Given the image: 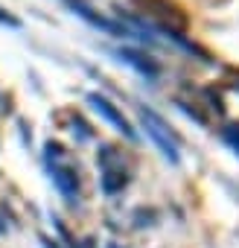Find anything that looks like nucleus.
<instances>
[{
	"mask_svg": "<svg viewBox=\"0 0 239 248\" xmlns=\"http://www.w3.org/2000/svg\"><path fill=\"white\" fill-rule=\"evenodd\" d=\"M140 117H143V123H146V132H149V138H152V140L161 146L164 158H166L169 164H178V140L169 135L166 123H164V117H161V114H155L152 108H140Z\"/></svg>",
	"mask_w": 239,
	"mask_h": 248,
	"instance_id": "obj_1",
	"label": "nucleus"
},
{
	"mask_svg": "<svg viewBox=\"0 0 239 248\" xmlns=\"http://www.w3.org/2000/svg\"><path fill=\"white\" fill-rule=\"evenodd\" d=\"M88 102L93 105V111H99V114L111 123V126H114L117 132H123L129 140H137V132L132 129V123L123 117V111H120V108H117L108 96H102V93H88Z\"/></svg>",
	"mask_w": 239,
	"mask_h": 248,
	"instance_id": "obj_2",
	"label": "nucleus"
},
{
	"mask_svg": "<svg viewBox=\"0 0 239 248\" xmlns=\"http://www.w3.org/2000/svg\"><path fill=\"white\" fill-rule=\"evenodd\" d=\"M140 3L146 6V12H155V15L164 18V30L175 32V30H184V27H187V18H184L172 3H166V0H140Z\"/></svg>",
	"mask_w": 239,
	"mask_h": 248,
	"instance_id": "obj_3",
	"label": "nucleus"
},
{
	"mask_svg": "<svg viewBox=\"0 0 239 248\" xmlns=\"http://www.w3.org/2000/svg\"><path fill=\"white\" fill-rule=\"evenodd\" d=\"M73 9H76V15H82V18H85V21H90L93 27L105 30L108 35H117V38H126V35H132V30H126L123 24H117V21H108V18L96 15V12H93V9H88L85 3H73Z\"/></svg>",
	"mask_w": 239,
	"mask_h": 248,
	"instance_id": "obj_4",
	"label": "nucleus"
},
{
	"mask_svg": "<svg viewBox=\"0 0 239 248\" xmlns=\"http://www.w3.org/2000/svg\"><path fill=\"white\" fill-rule=\"evenodd\" d=\"M53 181L64 193L67 202H76L79 199V172L73 167H53Z\"/></svg>",
	"mask_w": 239,
	"mask_h": 248,
	"instance_id": "obj_5",
	"label": "nucleus"
},
{
	"mask_svg": "<svg viewBox=\"0 0 239 248\" xmlns=\"http://www.w3.org/2000/svg\"><path fill=\"white\" fill-rule=\"evenodd\" d=\"M120 56H123V62H129L132 67H137L146 79H158V76H161V64H158V62H152L149 56H143L140 50L123 47V50H120Z\"/></svg>",
	"mask_w": 239,
	"mask_h": 248,
	"instance_id": "obj_6",
	"label": "nucleus"
},
{
	"mask_svg": "<svg viewBox=\"0 0 239 248\" xmlns=\"http://www.w3.org/2000/svg\"><path fill=\"white\" fill-rule=\"evenodd\" d=\"M129 184V175H126V170L120 167V170H105V175H102V190L105 193H117V190H123Z\"/></svg>",
	"mask_w": 239,
	"mask_h": 248,
	"instance_id": "obj_7",
	"label": "nucleus"
},
{
	"mask_svg": "<svg viewBox=\"0 0 239 248\" xmlns=\"http://www.w3.org/2000/svg\"><path fill=\"white\" fill-rule=\"evenodd\" d=\"M224 140L239 152V123H236V126H227V129H224Z\"/></svg>",
	"mask_w": 239,
	"mask_h": 248,
	"instance_id": "obj_8",
	"label": "nucleus"
},
{
	"mask_svg": "<svg viewBox=\"0 0 239 248\" xmlns=\"http://www.w3.org/2000/svg\"><path fill=\"white\" fill-rule=\"evenodd\" d=\"M0 24H6V27H12V30H21V18L9 15L6 9H0Z\"/></svg>",
	"mask_w": 239,
	"mask_h": 248,
	"instance_id": "obj_9",
	"label": "nucleus"
},
{
	"mask_svg": "<svg viewBox=\"0 0 239 248\" xmlns=\"http://www.w3.org/2000/svg\"><path fill=\"white\" fill-rule=\"evenodd\" d=\"M41 242H44V248H59V242H53L50 236H41Z\"/></svg>",
	"mask_w": 239,
	"mask_h": 248,
	"instance_id": "obj_10",
	"label": "nucleus"
}]
</instances>
